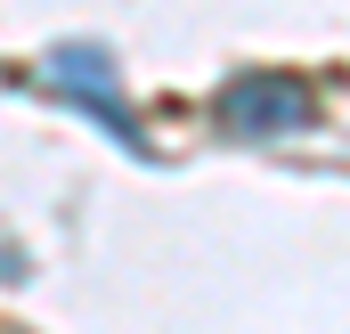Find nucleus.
Masks as SVG:
<instances>
[{
  "label": "nucleus",
  "mask_w": 350,
  "mask_h": 334,
  "mask_svg": "<svg viewBox=\"0 0 350 334\" xmlns=\"http://www.w3.org/2000/svg\"><path fill=\"white\" fill-rule=\"evenodd\" d=\"M212 114H220V131H237V139H285V131H310V123H318V90L301 82V74L253 66V74H237V82L212 98Z\"/></svg>",
  "instance_id": "obj_1"
},
{
  "label": "nucleus",
  "mask_w": 350,
  "mask_h": 334,
  "mask_svg": "<svg viewBox=\"0 0 350 334\" xmlns=\"http://www.w3.org/2000/svg\"><path fill=\"white\" fill-rule=\"evenodd\" d=\"M49 90L57 98H74L82 114H98L122 147H139V123H131V98H122V82H114V57L106 49H82V41H66V49H49Z\"/></svg>",
  "instance_id": "obj_2"
}]
</instances>
